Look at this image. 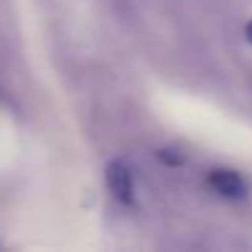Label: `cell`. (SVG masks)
I'll return each mask as SVG.
<instances>
[{
	"instance_id": "obj_3",
	"label": "cell",
	"mask_w": 252,
	"mask_h": 252,
	"mask_svg": "<svg viewBox=\"0 0 252 252\" xmlns=\"http://www.w3.org/2000/svg\"><path fill=\"white\" fill-rule=\"evenodd\" d=\"M158 158L166 161L168 166H178V163H183V156H181V151H176V149H163V151L158 154Z\"/></svg>"
},
{
	"instance_id": "obj_1",
	"label": "cell",
	"mask_w": 252,
	"mask_h": 252,
	"mask_svg": "<svg viewBox=\"0 0 252 252\" xmlns=\"http://www.w3.org/2000/svg\"><path fill=\"white\" fill-rule=\"evenodd\" d=\"M208 186L222 198H242L247 193V186H245L242 176L235 173V171H227V168L210 171L208 173Z\"/></svg>"
},
{
	"instance_id": "obj_2",
	"label": "cell",
	"mask_w": 252,
	"mask_h": 252,
	"mask_svg": "<svg viewBox=\"0 0 252 252\" xmlns=\"http://www.w3.org/2000/svg\"><path fill=\"white\" fill-rule=\"evenodd\" d=\"M106 186L116 200H121V203L134 200V176L124 163H111L106 168Z\"/></svg>"
},
{
	"instance_id": "obj_4",
	"label": "cell",
	"mask_w": 252,
	"mask_h": 252,
	"mask_svg": "<svg viewBox=\"0 0 252 252\" xmlns=\"http://www.w3.org/2000/svg\"><path fill=\"white\" fill-rule=\"evenodd\" d=\"M247 40H250V42H252V23H250V25H247Z\"/></svg>"
}]
</instances>
